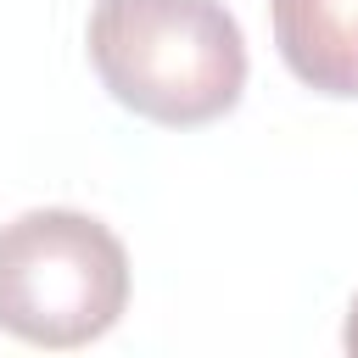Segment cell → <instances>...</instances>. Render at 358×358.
I'll list each match as a JSON object with an SVG mask.
<instances>
[{"mask_svg": "<svg viewBox=\"0 0 358 358\" xmlns=\"http://www.w3.org/2000/svg\"><path fill=\"white\" fill-rule=\"evenodd\" d=\"M84 50L101 90L162 129L218 123L246 90V34L224 0H95Z\"/></svg>", "mask_w": 358, "mask_h": 358, "instance_id": "6da1fadb", "label": "cell"}, {"mask_svg": "<svg viewBox=\"0 0 358 358\" xmlns=\"http://www.w3.org/2000/svg\"><path fill=\"white\" fill-rule=\"evenodd\" d=\"M129 308L123 241L78 207H28L0 224V330L28 347H90Z\"/></svg>", "mask_w": 358, "mask_h": 358, "instance_id": "7a4b0ae2", "label": "cell"}, {"mask_svg": "<svg viewBox=\"0 0 358 358\" xmlns=\"http://www.w3.org/2000/svg\"><path fill=\"white\" fill-rule=\"evenodd\" d=\"M341 347L358 358V296H352V308H347V324H341Z\"/></svg>", "mask_w": 358, "mask_h": 358, "instance_id": "277c9868", "label": "cell"}, {"mask_svg": "<svg viewBox=\"0 0 358 358\" xmlns=\"http://www.w3.org/2000/svg\"><path fill=\"white\" fill-rule=\"evenodd\" d=\"M268 22L296 84L358 101V0H268Z\"/></svg>", "mask_w": 358, "mask_h": 358, "instance_id": "3957f363", "label": "cell"}]
</instances>
